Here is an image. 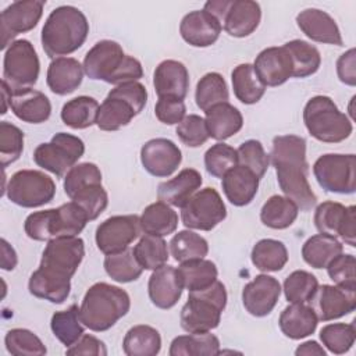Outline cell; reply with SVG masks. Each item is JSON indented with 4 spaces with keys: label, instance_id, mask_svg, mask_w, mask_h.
I'll use <instances>...</instances> for the list:
<instances>
[{
    "label": "cell",
    "instance_id": "obj_52",
    "mask_svg": "<svg viewBox=\"0 0 356 356\" xmlns=\"http://www.w3.org/2000/svg\"><path fill=\"white\" fill-rule=\"evenodd\" d=\"M235 165H238L236 149L227 143L218 142L204 153L206 171L214 178H222Z\"/></svg>",
    "mask_w": 356,
    "mask_h": 356
},
{
    "label": "cell",
    "instance_id": "obj_43",
    "mask_svg": "<svg viewBox=\"0 0 356 356\" xmlns=\"http://www.w3.org/2000/svg\"><path fill=\"white\" fill-rule=\"evenodd\" d=\"M229 99V92L224 76L218 72H207L203 75L197 83L195 90L196 106L202 111H207L216 104L225 103Z\"/></svg>",
    "mask_w": 356,
    "mask_h": 356
},
{
    "label": "cell",
    "instance_id": "obj_6",
    "mask_svg": "<svg viewBox=\"0 0 356 356\" xmlns=\"http://www.w3.org/2000/svg\"><path fill=\"white\" fill-rule=\"evenodd\" d=\"M227 299L225 285L218 280L203 291L189 292L179 316L182 330L189 334H199L217 328L227 306Z\"/></svg>",
    "mask_w": 356,
    "mask_h": 356
},
{
    "label": "cell",
    "instance_id": "obj_44",
    "mask_svg": "<svg viewBox=\"0 0 356 356\" xmlns=\"http://www.w3.org/2000/svg\"><path fill=\"white\" fill-rule=\"evenodd\" d=\"M168 245H170L168 248H170L171 256L178 263H184L195 259H204V256H207L209 253L207 241L191 229H184L177 232L171 238Z\"/></svg>",
    "mask_w": 356,
    "mask_h": 356
},
{
    "label": "cell",
    "instance_id": "obj_29",
    "mask_svg": "<svg viewBox=\"0 0 356 356\" xmlns=\"http://www.w3.org/2000/svg\"><path fill=\"white\" fill-rule=\"evenodd\" d=\"M318 324L313 309L305 303H291L278 318L281 332L289 339H302L312 335Z\"/></svg>",
    "mask_w": 356,
    "mask_h": 356
},
{
    "label": "cell",
    "instance_id": "obj_38",
    "mask_svg": "<svg viewBox=\"0 0 356 356\" xmlns=\"http://www.w3.org/2000/svg\"><path fill=\"white\" fill-rule=\"evenodd\" d=\"M231 81L235 97L243 104H254L264 96L266 86L259 79L253 64L236 65L231 72Z\"/></svg>",
    "mask_w": 356,
    "mask_h": 356
},
{
    "label": "cell",
    "instance_id": "obj_27",
    "mask_svg": "<svg viewBox=\"0 0 356 356\" xmlns=\"http://www.w3.org/2000/svg\"><path fill=\"white\" fill-rule=\"evenodd\" d=\"M261 19L260 4L253 0H232L222 21L224 31L234 38L252 35Z\"/></svg>",
    "mask_w": 356,
    "mask_h": 356
},
{
    "label": "cell",
    "instance_id": "obj_5",
    "mask_svg": "<svg viewBox=\"0 0 356 356\" xmlns=\"http://www.w3.org/2000/svg\"><path fill=\"white\" fill-rule=\"evenodd\" d=\"M131 309L129 295L120 286L96 282L85 293L79 316L82 324L95 332L110 330Z\"/></svg>",
    "mask_w": 356,
    "mask_h": 356
},
{
    "label": "cell",
    "instance_id": "obj_62",
    "mask_svg": "<svg viewBox=\"0 0 356 356\" xmlns=\"http://www.w3.org/2000/svg\"><path fill=\"white\" fill-rule=\"evenodd\" d=\"M0 243H1V268L6 271H11L15 268L18 263L17 253L14 248L4 238L0 241Z\"/></svg>",
    "mask_w": 356,
    "mask_h": 356
},
{
    "label": "cell",
    "instance_id": "obj_22",
    "mask_svg": "<svg viewBox=\"0 0 356 356\" xmlns=\"http://www.w3.org/2000/svg\"><path fill=\"white\" fill-rule=\"evenodd\" d=\"M299 29L312 40L318 43L342 46V35L335 19L318 8H306L296 15Z\"/></svg>",
    "mask_w": 356,
    "mask_h": 356
},
{
    "label": "cell",
    "instance_id": "obj_49",
    "mask_svg": "<svg viewBox=\"0 0 356 356\" xmlns=\"http://www.w3.org/2000/svg\"><path fill=\"white\" fill-rule=\"evenodd\" d=\"M317 286L316 275L305 270H295L285 278L282 291L289 303H306L312 299Z\"/></svg>",
    "mask_w": 356,
    "mask_h": 356
},
{
    "label": "cell",
    "instance_id": "obj_58",
    "mask_svg": "<svg viewBox=\"0 0 356 356\" xmlns=\"http://www.w3.org/2000/svg\"><path fill=\"white\" fill-rule=\"evenodd\" d=\"M156 118L165 125H178L186 115L184 100L174 97H159L154 106Z\"/></svg>",
    "mask_w": 356,
    "mask_h": 356
},
{
    "label": "cell",
    "instance_id": "obj_13",
    "mask_svg": "<svg viewBox=\"0 0 356 356\" xmlns=\"http://www.w3.org/2000/svg\"><path fill=\"white\" fill-rule=\"evenodd\" d=\"M314 225L320 234L342 239L346 245L356 246V207L327 200L314 211Z\"/></svg>",
    "mask_w": 356,
    "mask_h": 356
},
{
    "label": "cell",
    "instance_id": "obj_61",
    "mask_svg": "<svg viewBox=\"0 0 356 356\" xmlns=\"http://www.w3.org/2000/svg\"><path fill=\"white\" fill-rule=\"evenodd\" d=\"M356 51L349 49L337 60V74L342 83L355 86L356 85Z\"/></svg>",
    "mask_w": 356,
    "mask_h": 356
},
{
    "label": "cell",
    "instance_id": "obj_57",
    "mask_svg": "<svg viewBox=\"0 0 356 356\" xmlns=\"http://www.w3.org/2000/svg\"><path fill=\"white\" fill-rule=\"evenodd\" d=\"M325 268L335 285L356 289V259L353 254L341 253Z\"/></svg>",
    "mask_w": 356,
    "mask_h": 356
},
{
    "label": "cell",
    "instance_id": "obj_33",
    "mask_svg": "<svg viewBox=\"0 0 356 356\" xmlns=\"http://www.w3.org/2000/svg\"><path fill=\"white\" fill-rule=\"evenodd\" d=\"M342 252L343 245L325 234L310 236L302 246V257L313 268H325Z\"/></svg>",
    "mask_w": 356,
    "mask_h": 356
},
{
    "label": "cell",
    "instance_id": "obj_39",
    "mask_svg": "<svg viewBox=\"0 0 356 356\" xmlns=\"http://www.w3.org/2000/svg\"><path fill=\"white\" fill-rule=\"evenodd\" d=\"M99 103L90 96H78L68 100L61 108L63 122L72 129H86L96 124Z\"/></svg>",
    "mask_w": 356,
    "mask_h": 356
},
{
    "label": "cell",
    "instance_id": "obj_56",
    "mask_svg": "<svg viewBox=\"0 0 356 356\" xmlns=\"http://www.w3.org/2000/svg\"><path fill=\"white\" fill-rule=\"evenodd\" d=\"M177 136L188 147H199L210 138L203 117L197 114L185 115V118L175 128Z\"/></svg>",
    "mask_w": 356,
    "mask_h": 356
},
{
    "label": "cell",
    "instance_id": "obj_60",
    "mask_svg": "<svg viewBox=\"0 0 356 356\" xmlns=\"http://www.w3.org/2000/svg\"><path fill=\"white\" fill-rule=\"evenodd\" d=\"M67 355H92V356H106L107 349L103 341L99 338L83 334L74 345L67 348Z\"/></svg>",
    "mask_w": 356,
    "mask_h": 356
},
{
    "label": "cell",
    "instance_id": "obj_2",
    "mask_svg": "<svg viewBox=\"0 0 356 356\" xmlns=\"http://www.w3.org/2000/svg\"><path fill=\"white\" fill-rule=\"evenodd\" d=\"M268 157L284 195L300 210H312L317 196L307 181L306 140L298 135H278L273 139Z\"/></svg>",
    "mask_w": 356,
    "mask_h": 356
},
{
    "label": "cell",
    "instance_id": "obj_34",
    "mask_svg": "<svg viewBox=\"0 0 356 356\" xmlns=\"http://www.w3.org/2000/svg\"><path fill=\"white\" fill-rule=\"evenodd\" d=\"M140 228L145 234L165 236L172 234L178 227V214L164 202H154L145 207L140 217Z\"/></svg>",
    "mask_w": 356,
    "mask_h": 356
},
{
    "label": "cell",
    "instance_id": "obj_15",
    "mask_svg": "<svg viewBox=\"0 0 356 356\" xmlns=\"http://www.w3.org/2000/svg\"><path fill=\"white\" fill-rule=\"evenodd\" d=\"M44 1L40 0H21L14 1L1 11V49L6 50L19 33L32 31L43 14Z\"/></svg>",
    "mask_w": 356,
    "mask_h": 356
},
{
    "label": "cell",
    "instance_id": "obj_3",
    "mask_svg": "<svg viewBox=\"0 0 356 356\" xmlns=\"http://www.w3.org/2000/svg\"><path fill=\"white\" fill-rule=\"evenodd\" d=\"M88 33L89 22L85 14L74 6H60L49 14L40 42L46 56L54 60L76 51L85 43Z\"/></svg>",
    "mask_w": 356,
    "mask_h": 356
},
{
    "label": "cell",
    "instance_id": "obj_41",
    "mask_svg": "<svg viewBox=\"0 0 356 356\" xmlns=\"http://www.w3.org/2000/svg\"><path fill=\"white\" fill-rule=\"evenodd\" d=\"M253 266L263 273H274L284 268L288 261L286 246L277 239H260L252 249Z\"/></svg>",
    "mask_w": 356,
    "mask_h": 356
},
{
    "label": "cell",
    "instance_id": "obj_9",
    "mask_svg": "<svg viewBox=\"0 0 356 356\" xmlns=\"http://www.w3.org/2000/svg\"><path fill=\"white\" fill-rule=\"evenodd\" d=\"M85 153V143L81 138L58 132L50 142L40 143L33 152V161L43 170L61 178L76 165Z\"/></svg>",
    "mask_w": 356,
    "mask_h": 356
},
{
    "label": "cell",
    "instance_id": "obj_28",
    "mask_svg": "<svg viewBox=\"0 0 356 356\" xmlns=\"http://www.w3.org/2000/svg\"><path fill=\"white\" fill-rule=\"evenodd\" d=\"M202 182L203 179L197 170L184 168L174 178L159 184L157 197L160 202L181 209L196 193Z\"/></svg>",
    "mask_w": 356,
    "mask_h": 356
},
{
    "label": "cell",
    "instance_id": "obj_4",
    "mask_svg": "<svg viewBox=\"0 0 356 356\" xmlns=\"http://www.w3.org/2000/svg\"><path fill=\"white\" fill-rule=\"evenodd\" d=\"M83 71L93 81L111 85L138 82L143 76L139 60L124 53L120 43L108 39L99 40L83 58Z\"/></svg>",
    "mask_w": 356,
    "mask_h": 356
},
{
    "label": "cell",
    "instance_id": "obj_10",
    "mask_svg": "<svg viewBox=\"0 0 356 356\" xmlns=\"http://www.w3.org/2000/svg\"><path fill=\"white\" fill-rule=\"evenodd\" d=\"M10 202L25 209L40 207L50 203L56 195L54 181L38 170H19L14 172L4 189Z\"/></svg>",
    "mask_w": 356,
    "mask_h": 356
},
{
    "label": "cell",
    "instance_id": "obj_54",
    "mask_svg": "<svg viewBox=\"0 0 356 356\" xmlns=\"http://www.w3.org/2000/svg\"><path fill=\"white\" fill-rule=\"evenodd\" d=\"M236 153H238L239 165H243L250 171H253L259 179L264 177L270 164V157L266 153L260 140H256V139L245 140L236 149Z\"/></svg>",
    "mask_w": 356,
    "mask_h": 356
},
{
    "label": "cell",
    "instance_id": "obj_48",
    "mask_svg": "<svg viewBox=\"0 0 356 356\" xmlns=\"http://www.w3.org/2000/svg\"><path fill=\"white\" fill-rule=\"evenodd\" d=\"M6 349L14 356H43L47 353L40 338L26 328H13L4 337Z\"/></svg>",
    "mask_w": 356,
    "mask_h": 356
},
{
    "label": "cell",
    "instance_id": "obj_59",
    "mask_svg": "<svg viewBox=\"0 0 356 356\" xmlns=\"http://www.w3.org/2000/svg\"><path fill=\"white\" fill-rule=\"evenodd\" d=\"M108 93L127 100L136 110L138 114L142 113L147 103V90L140 82L121 83L111 89Z\"/></svg>",
    "mask_w": 356,
    "mask_h": 356
},
{
    "label": "cell",
    "instance_id": "obj_63",
    "mask_svg": "<svg viewBox=\"0 0 356 356\" xmlns=\"http://www.w3.org/2000/svg\"><path fill=\"white\" fill-rule=\"evenodd\" d=\"M231 1L232 0H210L204 4L203 10L210 13L213 17H216L222 25V21H224L225 14L231 6Z\"/></svg>",
    "mask_w": 356,
    "mask_h": 356
},
{
    "label": "cell",
    "instance_id": "obj_55",
    "mask_svg": "<svg viewBox=\"0 0 356 356\" xmlns=\"http://www.w3.org/2000/svg\"><path fill=\"white\" fill-rule=\"evenodd\" d=\"M96 182H102L100 168L93 163H79L65 174L64 192L71 199L76 191Z\"/></svg>",
    "mask_w": 356,
    "mask_h": 356
},
{
    "label": "cell",
    "instance_id": "obj_32",
    "mask_svg": "<svg viewBox=\"0 0 356 356\" xmlns=\"http://www.w3.org/2000/svg\"><path fill=\"white\" fill-rule=\"evenodd\" d=\"M136 115V110L127 100L108 93L99 106L96 125L102 131H118L127 127Z\"/></svg>",
    "mask_w": 356,
    "mask_h": 356
},
{
    "label": "cell",
    "instance_id": "obj_8",
    "mask_svg": "<svg viewBox=\"0 0 356 356\" xmlns=\"http://www.w3.org/2000/svg\"><path fill=\"white\" fill-rule=\"evenodd\" d=\"M39 71V57L29 40H14L6 49L3 60V82L11 92L32 88L38 82Z\"/></svg>",
    "mask_w": 356,
    "mask_h": 356
},
{
    "label": "cell",
    "instance_id": "obj_30",
    "mask_svg": "<svg viewBox=\"0 0 356 356\" xmlns=\"http://www.w3.org/2000/svg\"><path fill=\"white\" fill-rule=\"evenodd\" d=\"M24 229L28 238L42 242H49L56 238L67 236L65 221L60 207L35 211L29 214L25 220Z\"/></svg>",
    "mask_w": 356,
    "mask_h": 356
},
{
    "label": "cell",
    "instance_id": "obj_26",
    "mask_svg": "<svg viewBox=\"0 0 356 356\" xmlns=\"http://www.w3.org/2000/svg\"><path fill=\"white\" fill-rule=\"evenodd\" d=\"M83 67L74 57H58L51 60L46 74L49 89L58 96L75 92L83 79Z\"/></svg>",
    "mask_w": 356,
    "mask_h": 356
},
{
    "label": "cell",
    "instance_id": "obj_37",
    "mask_svg": "<svg viewBox=\"0 0 356 356\" xmlns=\"http://www.w3.org/2000/svg\"><path fill=\"white\" fill-rule=\"evenodd\" d=\"M160 349V332L146 324L129 328L122 341V350L127 356H156Z\"/></svg>",
    "mask_w": 356,
    "mask_h": 356
},
{
    "label": "cell",
    "instance_id": "obj_25",
    "mask_svg": "<svg viewBox=\"0 0 356 356\" xmlns=\"http://www.w3.org/2000/svg\"><path fill=\"white\" fill-rule=\"evenodd\" d=\"M222 192L227 200L236 206H248L259 191V178L253 171L243 165H235L221 178Z\"/></svg>",
    "mask_w": 356,
    "mask_h": 356
},
{
    "label": "cell",
    "instance_id": "obj_23",
    "mask_svg": "<svg viewBox=\"0 0 356 356\" xmlns=\"http://www.w3.org/2000/svg\"><path fill=\"white\" fill-rule=\"evenodd\" d=\"M153 86L159 97L184 100L189 89L188 68L177 60L161 61L154 70Z\"/></svg>",
    "mask_w": 356,
    "mask_h": 356
},
{
    "label": "cell",
    "instance_id": "obj_17",
    "mask_svg": "<svg viewBox=\"0 0 356 356\" xmlns=\"http://www.w3.org/2000/svg\"><path fill=\"white\" fill-rule=\"evenodd\" d=\"M182 161L181 149L167 138L147 140L140 147V163L153 177H170Z\"/></svg>",
    "mask_w": 356,
    "mask_h": 356
},
{
    "label": "cell",
    "instance_id": "obj_31",
    "mask_svg": "<svg viewBox=\"0 0 356 356\" xmlns=\"http://www.w3.org/2000/svg\"><path fill=\"white\" fill-rule=\"evenodd\" d=\"M206 127L209 136L216 140H225L238 134L243 127L241 111L228 102L213 106L206 111Z\"/></svg>",
    "mask_w": 356,
    "mask_h": 356
},
{
    "label": "cell",
    "instance_id": "obj_20",
    "mask_svg": "<svg viewBox=\"0 0 356 356\" xmlns=\"http://www.w3.org/2000/svg\"><path fill=\"white\" fill-rule=\"evenodd\" d=\"M221 31V22L204 10L188 13L179 24L182 39L193 47H209L214 44L220 38Z\"/></svg>",
    "mask_w": 356,
    "mask_h": 356
},
{
    "label": "cell",
    "instance_id": "obj_47",
    "mask_svg": "<svg viewBox=\"0 0 356 356\" xmlns=\"http://www.w3.org/2000/svg\"><path fill=\"white\" fill-rule=\"evenodd\" d=\"M134 254L143 270H156L168 261L170 250L163 236L145 234L134 248Z\"/></svg>",
    "mask_w": 356,
    "mask_h": 356
},
{
    "label": "cell",
    "instance_id": "obj_35",
    "mask_svg": "<svg viewBox=\"0 0 356 356\" xmlns=\"http://www.w3.org/2000/svg\"><path fill=\"white\" fill-rule=\"evenodd\" d=\"M170 356H214L220 353L218 338L209 332L178 335L172 339Z\"/></svg>",
    "mask_w": 356,
    "mask_h": 356
},
{
    "label": "cell",
    "instance_id": "obj_50",
    "mask_svg": "<svg viewBox=\"0 0 356 356\" xmlns=\"http://www.w3.org/2000/svg\"><path fill=\"white\" fill-rule=\"evenodd\" d=\"M356 330L355 324L345 323H334L327 324L320 331V339L323 345L335 355L346 353L355 343Z\"/></svg>",
    "mask_w": 356,
    "mask_h": 356
},
{
    "label": "cell",
    "instance_id": "obj_1",
    "mask_svg": "<svg viewBox=\"0 0 356 356\" xmlns=\"http://www.w3.org/2000/svg\"><path fill=\"white\" fill-rule=\"evenodd\" d=\"M85 256V243L78 236H61L47 242L40 264L28 281L31 295L60 305L70 296L71 278Z\"/></svg>",
    "mask_w": 356,
    "mask_h": 356
},
{
    "label": "cell",
    "instance_id": "obj_45",
    "mask_svg": "<svg viewBox=\"0 0 356 356\" xmlns=\"http://www.w3.org/2000/svg\"><path fill=\"white\" fill-rule=\"evenodd\" d=\"M103 266L107 275L120 284L136 281L143 271V267L136 260L134 254V249L131 248L120 253L106 254Z\"/></svg>",
    "mask_w": 356,
    "mask_h": 356
},
{
    "label": "cell",
    "instance_id": "obj_12",
    "mask_svg": "<svg viewBox=\"0 0 356 356\" xmlns=\"http://www.w3.org/2000/svg\"><path fill=\"white\" fill-rule=\"evenodd\" d=\"M227 217V207L214 188H203L193 193L181 207L182 224L189 229L211 231Z\"/></svg>",
    "mask_w": 356,
    "mask_h": 356
},
{
    "label": "cell",
    "instance_id": "obj_7",
    "mask_svg": "<svg viewBox=\"0 0 356 356\" xmlns=\"http://www.w3.org/2000/svg\"><path fill=\"white\" fill-rule=\"evenodd\" d=\"M303 122L309 134L325 143H339L348 139L353 131L349 117L339 111L328 96H313L303 108Z\"/></svg>",
    "mask_w": 356,
    "mask_h": 356
},
{
    "label": "cell",
    "instance_id": "obj_46",
    "mask_svg": "<svg viewBox=\"0 0 356 356\" xmlns=\"http://www.w3.org/2000/svg\"><path fill=\"white\" fill-rule=\"evenodd\" d=\"M50 327L54 337L67 348L74 345L83 335V324L79 316V307L71 305L67 310L56 312L51 316Z\"/></svg>",
    "mask_w": 356,
    "mask_h": 356
},
{
    "label": "cell",
    "instance_id": "obj_16",
    "mask_svg": "<svg viewBox=\"0 0 356 356\" xmlns=\"http://www.w3.org/2000/svg\"><path fill=\"white\" fill-rule=\"evenodd\" d=\"M309 302L318 321H331L341 318L355 310L356 289L324 284L317 286Z\"/></svg>",
    "mask_w": 356,
    "mask_h": 356
},
{
    "label": "cell",
    "instance_id": "obj_40",
    "mask_svg": "<svg viewBox=\"0 0 356 356\" xmlns=\"http://www.w3.org/2000/svg\"><path fill=\"white\" fill-rule=\"evenodd\" d=\"M299 213V207L286 196L273 195L260 210L261 222L273 229H285L291 227Z\"/></svg>",
    "mask_w": 356,
    "mask_h": 356
},
{
    "label": "cell",
    "instance_id": "obj_53",
    "mask_svg": "<svg viewBox=\"0 0 356 356\" xmlns=\"http://www.w3.org/2000/svg\"><path fill=\"white\" fill-rule=\"evenodd\" d=\"M24 150V132L8 121L0 122V161L1 167L13 164Z\"/></svg>",
    "mask_w": 356,
    "mask_h": 356
},
{
    "label": "cell",
    "instance_id": "obj_24",
    "mask_svg": "<svg viewBox=\"0 0 356 356\" xmlns=\"http://www.w3.org/2000/svg\"><path fill=\"white\" fill-rule=\"evenodd\" d=\"M10 108L18 120L28 124H42L47 121L51 114L49 97L32 88L11 92Z\"/></svg>",
    "mask_w": 356,
    "mask_h": 356
},
{
    "label": "cell",
    "instance_id": "obj_19",
    "mask_svg": "<svg viewBox=\"0 0 356 356\" xmlns=\"http://www.w3.org/2000/svg\"><path fill=\"white\" fill-rule=\"evenodd\" d=\"M253 68L266 88L285 83L292 78L293 72L291 56L284 46H273L261 50L253 63Z\"/></svg>",
    "mask_w": 356,
    "mask_h": 356
},
{
    "label": "cell",
    "instance_id": "obj_14",
    "mask_svg": "<svg viewBox=\"0 0 356 356\" xmlns=\"http://www.w3.org/2000/svg\"><path fill=\"white\" fill-rule=\"evenodd\" d=\"M140 221L136 214L113 216L96 228L95 241L97 249L104 254L120 253L140 235Z\"/></svg>",
    "mask_w": 356,
    "mask_h": 356
},
{
    "label": "cell",
    "instance_id": "obj_51",
    "mask_svg": "<svg viewBox=\"0 0 356 356\" xmlns=\"http://www.w3.org/2000/svg\"><path fill=\"white\" fill-rule=\"evenodd\" d=\"M71 200L75 202L81 209H83L89 221L96 220L108 204V196L102 182L90 184L81 188L71 196Z\"/></svg>",
    "mask_w": 356,
    "mask_h": 356
},
{
    "label": "cell",
    "instance_id": "obj_64",
    "mask_svg": "<svg viewBox=\"0 0 356 356\" xmlns=\"http://www.w3.org/2000/svg\"><path fill=\"white\" fill-rule=\"evenodd\" d=\"M295 355L296 356H325V350L321 345H318L316 341H306L303 343H300L296 350H295Z\"/></svg>",
    "mask_w": 356,
    "mask_h": 356
},
{
    "label": "cell",
    "instance_id": "obj_11",
    "mask_svg": "<svg viewBox=\"0 0 356 356\" xmlns=\"http://www.w3.org/2000/svg\"><path fill=\"white\" fill-rule=\"evenodd\" d=\"M317 184L331 193L352 195L356 191V156L327 153L313 164Z\"/></svg>",
    "mask_w": 356,
    "mask_h": 356
},
{
    "label": "cell",
    "instance_id": "obj_42",
    "mask_svg": "<svg viewBox=\"0 0 356 356\" xmlns=\"http://www.w3.org/2000/svg\"><path fill=\"white\" fill-rule=\"evenodd\" d=\"M292 60L293 78H306L316 74L321 64L320 51L306 40L293 39L282 44Z\"/></svg>",
    "mask_w": 356,
    "mask_h": 356
},
{
    "label": "cell",
    "instance_id": "obj_36",
    "mask_svg": "<svg viewBox=\"0 0 356 356\" xmlns=\"http://www.w3.org/2000/svg\"><path fill=\"white\" fill-rule=\"evenodd\" d=\"M184 289L189 292L203 291L217 281L218 270L211 260L195 259L189 261L179 263L177 268Z\"/></svg>",
    "mask_w": 356,
    "mask_h": 356
},
{
    "label": "cell",
    "instance_id": "obj_21",
    "mask_svg": "<svg viewBox=\"0 0 356 356\" xmlns=\"http://www.w3.org/2000/svg\"><path fill=\"white\" fill-rule=\"evenodd\" d=\"M184 285L175 267L164 264L153 270L149 282L147 292L152 303L159 309H171L181 299Z\"/></svg>",
    "mask_w": 356,
    "mask_h": 356
},
{
    "label": "cell",
    "instance_id": "obj_18",
    "mask_svg": "<svg viewBox=\"0 0 356 356\" xmlns=\"http://www.w3.org/2000/svg\"><path fill=\"white\" fill-rule=\"evenodd\" d=\"M281 295V284L277 278L260 274L242 289V303L246 312L254 317H264L273 312Z\"/></svg>",
    "mask_w": 356,
    "mask_h": 356
}]
</instances>
